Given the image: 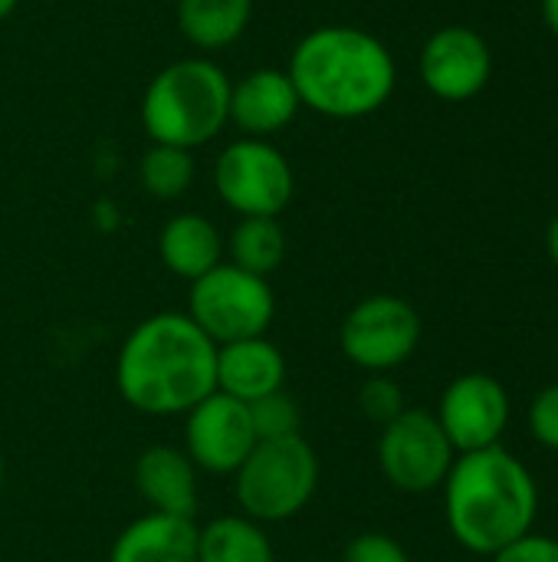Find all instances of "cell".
Segmentation results:
<instances>
[{
    "label": "cell",
    "instance_id": "44dd1931",
    "mask_svg": "<svg viewBox=\"0 0 558 562\" xmlns=\"http://www.w3.org/2000/svg\"><path fill=\"white\" fill-rule=\"evenodd\" d=\"M194 175H197L194 151L174 145H148V151L138 161V181L158 201H178L181 194H187Z\"/></svg>",
    "mask_w": 558,
    "mask_h": 562
},
{
    "label": "cell",
    "instance_id": "277c9868",
    "mask_svg": "<svg viewBox=\"0 0 558 562\" xmlns=\"http://www.w3.org/2000/svg\"><path fill=\"white\" fill-rule=\"evenodd\" d=\"M230 76L210 56H184L151 76L141 125L151 145L197 151L230 125Z\"/></svg>",
    "mask_w": 558,
    "mask_h": 562
},
{
    "label": "cell",
    "instance_id": "7a4b0ae2",
    "mask_svg": "<svg viewBox=\"0 0 558 562\" xmlns=\"http://www.w3.org/2000/svg\"><path fill=\"white\" fill-rule=\"evenodd\" d=\"M286 76L303 109L342 122L378 112L398 82L391 49L375 33L349 23L309 30L293 46Z\"/></svg>",
    "mask_w": 558,
    "mask_h": 562
},
{
    "label": "cell",
    "instance_id": "9a60e30c",
    "mask_svg": "<svg viewBox=\"0 0 558 562\" xmlns=\"http://www.w3.org/2000/svg\"><path fill=\"white\" fill-rule=\"evenodd\" d=\"M283 382H286L283 349L266 336L217 346V392L250 405L257 398L280 392Z\"/></svg>",
    "mask_w": 558,
    "mask_h": 562
},
{
    "label": "cell",
    "instance_id": "484cf974",
    "mask_svg": "<svg viewBox=\"0 0 558 562\" xmlns=\"http://www.w3.org/2000/svg\"><path fill=\"white\" fill-rule=\"evenodd\" d=\"M493 562H558V540L539 537V533H526L516 543L493 553Z\"/></svg>",
    "mask_w": 558,
    "mask_h": 562
},
{
    "label": "cell",
    "instance_id": "7402d4cb",
    "mask_svg": "<svg viewBox=\"0 0 558 562\" xmlns=\"http://www.w3.org/2000/svg\"><path fill=\"white\" fill-rule=\"evenodd\" d=\"M250 408V422H253V431H257V441H273V438H293V435H303L299 425H303V412L296 405L293 395H286L283 389L266 395V398H257L247 405Z\"/></svg>",
    "mask_w": 558,
    "mask_h": 562
},
{
    "label": "cell",
    "instance_id": "9c48e42d",
    "mask_svg": "<svg viewBox=\"0 0 558 562\" xmlns=\"http://www.w3.org/2000/svg\"><path fill=\"white\" fill-rule=\"evenodd\" d=\"M454 461H457V451L431 412L405 408L395 422L382 428L378 468L395 491L431 494L444 487Z\"/></svg>",
    "mask_w": 558,
    "mask_h": 562
},
{
    "label": "cell",
    "instance_id": "8fae6325",
    "mask_svg": "<svg viewBox=\"0 0 558 562\" xmlns=\"http://www.w3.org/2000/svg\"><path fill=\"white\" fill-rule=\"evenodd\" d=\"M434 418L457 454L483 451L500 445L510 425V395L500 379L487 372H467L444 389Z\"/></svg>",
    "mask_w": 558,
    "mask_h": 562
},
{
    "label": "cell",
    "instance_id": "3957f363",
    "mask_svg": "<svg viewBox=\"0 0 558 562\" xmlns=\"http://www.w3.org/2000/svg\"><path fill=\"white\" fill-rule=\"evenodd\" d=\"M444 510L451 537L477 553L493 557L520 537L533 533L539 491L523 461L493 445L457 454L444 481Z\"/></svg>",
    "mask_w": 558,
    "mask_h": 562
},
{
    "label": "cell",
    "instance_id": "603a6c76",
    "mask_svg": "<svg viewBox=\"0 0 558 562\" xmlns=\"http://www.w3.org/2000/svg\"><path fill=\"white\" fill-rule=\"evenodd\" d=\"M358 408H362V415L368 418V422H375V425H388V422H395L408 405H405V392H401V385L395 382V379H388V375H372V379H365L362 382V389H358Z\"/></svg>",
    "mask_w": 558,
    "mask_h": 562
},
{
    "label": "cell",
    "instance_id": "83f0119b",
    "mask_svg": "<svg viewBox=\"0 0 558 562\" xmlns=\"http://www.w3.org/2000/svg\"><path fill=\"white\" fill-rule=\"evenodd\" d=\"M543 13H546L549 30L558 36V0H543Z\"/></svg>",
    "mask_w": 558,
    "mask_h": 562
},
{
    "label": "cell",
    "instance_id": "5bb4252c",
    "mask_svg": "<svg viewBox=\"0 0 558 562\" xmlns=\"http://www.w3.org/2000/svg\"><path fill=\"white\" fill-rule=\"evenodd\" d=\"M135 491L151 507V514L187 517L194 520L201 494H197V468L174 445H151L135 461Z\"/></svg>",
    "mask_w": 558,
    "mask_h": 562
},
{
    "label": "cell",
    "instance_id": "8992f818",
    "mask_svg": "<svg viewBox=\"0 0 558 562\" xmlns=\"http://www.w3.org/2000/svg\"><path fill=\"white\" fill-rule=\"evenodd\" d=\"M187 316L214 346H227L237 339L266 336L276 316V296L270 280L224 260L191 283Z\"/></svg>",
    "mask_w": 558,
    "mask_h": 562
},
{
    "label": "cell",
    "instance_id": "6da1fadb",
    "mask_svg": "<svg viewBox=\"0 0 558 562\" xmlns=\"http://www.w3.org/2000/svg\"><path fill=\"white\" fill-rule=\"evenodd\" d=\"M115 385L125 405L141 415H187L217 392V346L187 313H155L125 336Z\"/></svg>",
    "mask_w": 558,
    "mask_h": 562
},
{
    "label": "cell",
    "instance_id": "2e32d148",
    "mask_svg": "<svg viewBox=\"0 0 558 562\" xmlns=\"http://www.w3.org/2000/svg\"><path fill=\"white\" fill-rule=\"evenodd\" d=\"M109 562H197V524L187 517L145 514L115 537Z\"/></svg>",
    "mask_w": 558,
    "mask_h": 562
},
{
    "label": "cell",
    "instance_id": "ffe728a7",
    "mask_svg": "<svg viewBox=\"0 0 558 562\" xmlns=\"http://www.w3.org/2000/svg\"><path fill=\"white\" fill-rule=\"evenodd\" d=\"M227 263L270 280L286 260V231L280 217H240L224 240Z\"/></svg>",
    "mask_w": 558,
    "mask_h": 562
},
{
    "label": "cell",
    "instance_id": "30bf717a",
    "mask_svg": "<svg viewBox=\"0 0 558 562\" xmlns=\"http://www.w3.org/2000/svg\"><path fill=\"white\" fill-rule=\"evenodd\" d=\"M257 448V431L247 402L210 392L184 415V454L197 471L234 477L247 454Z\"/></svg>",
    "mask_w": 558,
    "mask_h": 562
},
{
    "label": "cell",
    "instance_id": "f546056e",
    "mask_svg": "<svg viewBox=\"0 0 558 562\" xmlns=\"http://www.w3.org/2000/svg\"><path fill=\"white\" fill-rule=\"evenodd\" d=\"M0 494H3V454H0Z\"/></svg>",
    "mask_w": 558,
    "mask_h": 562
},
{
    "label": "cell",
    "instance_id": "ba28073f",
    "mask_svg": "<svg viewBox=\"0 0 558 562\" xmlns=\"http://www.w3.org/2000/svg\"><path fill=\"white\" fill-rule=\"evenodd\" d=\"M421 342V316L418 310L391 293H375L358 300L342 326L339 346L345 359L372 375H388L391 369L405 366Z\"/></svg>",
    "mask_w": 558,
    "mask_h": 562
},
{
    "label": "cell",
    "instance_id": "4316f807",
    "mask_svg": "<svg viewBox=\"0 0 558 562\" xmlns=\"http://www.w3.org/2000/svg\"><path fill=\"white\" fill-rule=\"evenodd\" d=\"M546 247H549V257H553V263L558 267V214H556V221L549 224V234H546Z\"/></svg>",
    "mask_w": 558,
    "mask_h": 562
},
{
    "label": "cell",
    "instance_id": "4fadbf2b",
    "mask_svg": "<svg viewBox=\"0 0 558 562\" xmlns=\"http://www.w3.org/2000/svg\"><path fill=\"white\" fill-rule=\"evenodd\" d=\"M299 95L286 76V69L260 66L230 82V125L247 138H270L289 128L299 115Z\"/></svg>",
    "mask_w": 558,
    "mask_h": 562
},
{
    "label": "cell",
    "instance_id": "ac0fdd59",
    "mask_svg": "<svg viewBox=\"0 0 558 562\" xmlns=\"http://www.w3.org/2000/svg\"><path fill=\"white\" fill-rule=\"evenodd\" d=\"M253 20V0H178L174 23L201 53L234 46Z\"/></svg>",
    "mask_w": 558,
    "mask_h": 562
},
{
    "label": "cell",
    "instance_id": "e0dca14e",
    "mask_svg": "<svg viewBox=\"0 0 558 562\" xmlns=\"http://www.w3.org/2000/svg\"><path fill=\"white\" fill-rule=\"evenodd\" d=\"M158 257L174 277L194 283L197 277L224 263V237L210 217L184 211L164 221L158 234Z\"/></svg>",
    "mask_w": 558,
    "mask_h": 562
},
{
    "label": "cell",
    "instance_id": "d4e9b609",
    "mask_svg": "<svg viewBox=\"0 0 558 562\" xmlns=\"http://www.w3.org/2000/svg\"><path fill=\"white\" fill-rule=\"evenodd\" d=\"M529 431L543 448L558 451V385L543 389L529 405Z\"/></svg>",
    "mask_w": 558,
    "mask_h": 562
},
{
    "label": "cell",
    "instance_id": "d6986e66",
    "mask_svg": "<svg viewBox=\"0 0 558 562\" xmlns=\"http://www.w3.org/2000/svg\"><path fill=\"white\" fill-rule=\"evenodd\" d=\"M197 562H276V550L263 524L227 514L197 527Z\"/></svg>",
    "mask_w": 558,
    "mask_h": 562
},
{
    "label": "cell",
    "instance_id": "52a82bcc",
    "mask_svg": "<svg viewBox=\"0 0 558 562\" xmlns=\"http://www.w3.org/2000/svg\"><path fill=\"white\" fill-rule=\"evenodd\" d=\"M217 198L240 217H280L296 194L289 158L270 138H247L224 145L214 161Z\"/></svg>",
    "mask_w": 558,
    "mask_h": 562
},
{
    "label": "cell",
    "instance_id": "5b68a950",
    "mask_svg": "<svg viewBox=\"0 0 558 562\" xmlns=\"http://www.w3.org/2000/svg\"><path fill=\"white\" fill-rule=\"evenodd\" d=\"M319 491V458L303 435L257 441L234 474L240 514L257 524H283L309 507Z\"/></svg>",
    "mask_w": 558,
    "mask_h": 562
},
{
    "label": "cell",
    "instance_id": "f1b7e54d",
    "mask_svg": "<svg viewBox=\"0 0 558 562\" xmlns=\"http://www.w3.org/2000/svg\"><path fill=\"white\" fill-rule=\"evenodd\" d=\"M16 3H20V0H0V20H7V16L16 10Z\"/></svg>",
    "mask_w": 558,
    "mask_h": 562
},
{
    "label": "cell",
    "instance_id": "7c38bea8",
    "mask_svg": "<svg viewBox=\"0 0 558 562\" xmlns=\"http://www.w3.org/2000/svg\"><path fill=\"white\" fill-rule=\"evenodd\" d=\"M490 69L493 56L487 40L467 26H444L421 49V79L437 99L447 102L480 95L490 82Z\"/></svg>",
    "mask_w": 558,
    "mask_h": 562
},
{
    "label": "cell",
    "instance_id": "cb8c5ba5",
    "mask_svg": "<svg viewBox=\"0 0 558 562\" xmlns=\"http://www.w3.org/2000/svg\"><path fill=\"white\" fill-rule=\"evenodd\" d=\"M342 562H411L408 550L388 537V533H358L345 553H342Z\"/></svg>",
    "mask_w": 558,
    "mask_h": 562
}]
</instances>
